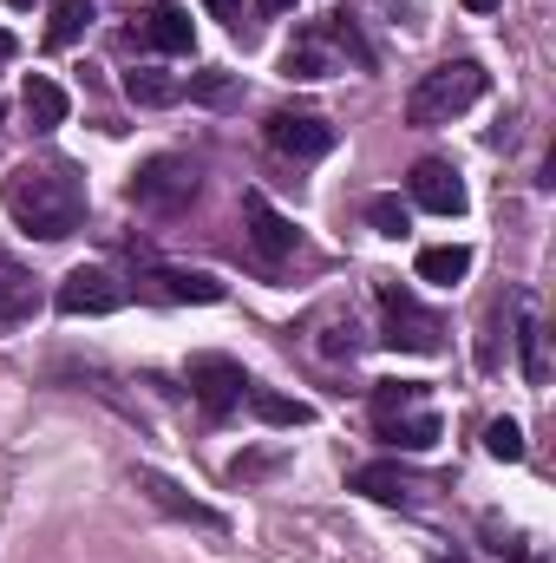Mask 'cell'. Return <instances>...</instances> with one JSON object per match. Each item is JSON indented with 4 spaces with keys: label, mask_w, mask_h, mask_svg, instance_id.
<instances>
[{
    "label": "cell",
    "mask_w": 556,
    "mask_h": 563,
    "mask_svg": "<svg viewBox=\"0 0 556 563\" xmlns=\"http://www.w3.org/2000/svg\"><path fill=\"white\" fill-rule=\"evenodd\" d=\"M0 197H7V217H13L26 236H40V243H59V236H73V230L86 223V177H79V164H66V157L20 164Z\"/></svg>",
    "instance_id": "cell-1"
},
{
    "label": "cell",
    "mask_w": 556,
    "mask_h": 563,
    "mask_svg": "<svg viewBox=\"0 0 556 563\" xmlns=\"http://www.w3.org/2000/svg\"><path fill=\"white\" fill-rule=\"evenodd\" d=\"M478 99H485V66L478 59H445V66H432L413 92H407V119L413 125H452Z\"/></svg>",
    "instance_id": "cell-2"
},
{
    "label": "cell",
    "mask_w": 556,
    "mask_h": 563,
    "mask_svg": "<svg viewBox=\"0 0 556 563\" xmlns=\"http://www.w3.org/2000/svg\"><path fill=\"white\" fill-rule=\"evenodd\" d=\"M197 164L190 157H151L138 164V177H132V203H138L144 217H177V210H190L197 203Z\"/></svg>",
    "instance_id": "cell-3"
},
{
    "label": "cell",
    "mask_w": 556,
    "mask_h": 563,
    "mask_svg": "<svg viewBox=\"0 0 556 563\" xmlns=\"http://www.w3.org/2000/svg\"><path fill=\"white\" fill-rule=\"evenodd\" d=\"M190 394H197V407L203 413H236L243 407V394H249V374L230 361V354H197L190 361Z\"/></svg>",
    "instance_id": "cell-4"
},
{
    "label": "cell",
    "mask_w": 556,
    "mask_h": 563,
    "mask_svg": "<svg viewBox=\"0 0 556 563\" xmlns=\"http://www.w3.org/2000/svg\"><path fill=\"white\" fill-rule=\"evenodd\" d=\"M263 139H269V151L308 164V157H327V151H334V125L314 119V112H276V119L263 125Z\"/></svg>",
    "instance_id": "cell-5"
},
{
    "label": "cell",
    "mask_w": 556,
    "mask_h": 563,
    "mask_svg": "<svg viewBox=\"0 0 556 563\" xmlns=\"http://www.w3.org/2000/svg\"><path fill=\"white\" fill-rule=\"evenodd\" d=\"M243 223H249V243L263 250V263H288L294 256V223L281 217L263 190H243Z\"/></svg>",
    "instance_id": "cell-6"
},
{
    "label": "cell",
    "mask_w": 556,
    "mask_h": 563,
    "mask_svg": "<svg viewBox=\"0 0 556 563\" xmlns=\"http://www.w3.org/2000/svg\"><path fill=\"white\" fill-rule=\"evenodd\" d=\"M59 314H112L119 301H125V288L112 269H73V276L59 282Z\"/></svg>",
    "instance_id": "cell-7"
},
{
    "label": "cell",
    "mask_w": 556,
    "mask_h": 563,
    "mask_svg": "<svg viewBox=\"0 0 556 563\" xmlns=\"http://www.w3.org/2000/svg\"><path fill=\"white\" fill-rule=\"evenodd\" d=\"M380 308H387V341L393 347H413V354H432L438 347V321L413 308V295H400V288H380Z\"/></svg>",
    "instance_id": "cell-8"
},
{
    "label": "cell",
    "mask_w": 556,
    "mask_h": 563,
    "mask_svg": "<svg viewBox=\"0 0 556 563\" xmlns=\"http://www.w3.org/2000/svg\"><path fill=\"white\" fill-rule=\"evenodd\" d=\"M413 203L419 210H432V217H458V210H465V184H458V170L438 164V157L413 164Z\"/></svg>",
    "instance_id": "cell-9"
},
{
    "label": "cell",
    "mask_w": 556,
    "mask_h": 563,
    "mask_svg": "<svg viewBox=\"0 0 556 563\" xmlns=\"http://www.w3.org/2000/svg\"><path fill=\"white\" fill-rule=\"evenodd\" d=\"M138 33H144V46H157V53H190V46H197L190 13H184V7H170V0L144 7V13H138Z\"/></svg>",
    "instance_id": "cell-10"
},
{
    "label": "cell",
    "mask_w": 556,
    "mask_h": 563,
    "mask_svg": "<svg viewBox=\"0 0 556 563\" xmlns=\"http://www.w3.org/2000/svg\"><path fill=\"white\" fill-rule=\"evenodd\" d=\"M144 498L157 505V511H170V518H190V525H203V531H223V511H210V505H197V498H184L164 472H138Z\"/></svg>",
    "instance_id": "cell-11"
},
{
    "label": "cell",
    "mask_w": 556,
    "mask_h": 563,
    "mask_svg": "<svg viewBox=\"0 0 556 563\" xmlns=\"http://www.w3.org/2000/svg\"><path fill=\"white\" fill-rule=\"evenodd\" d=\"M33 308H40V282L26 263H13L7 250H0V321H33Z\"/></svg>",
    "instance_id": "cell-12"
},
{
    "label": "cell",
    "mask_w": 556,
    "mask_h": 563,
    "mask_svg": "<svg viewBox=\"0 0 556 563\" xmlns=\"http://www.w3.org/2000/svg\"><path fill=\"white\" fill-rule=\"evenodd\" d=\"M20 112H26L33 132H59V125H66V86L46 79V73H33L26 92H20Z\"/></svg>",
    "instance_id": "cell-13"
},
{
    "label": "cell",
    "mask_w": 556,
    "mask_h": 563,
    "mask_svg": "<svg viewBox=\"0 0 556 563\" xmlns=\"http://www.w3.org/2000/svg\"><path fill=\"white\" fill-rule=\"evenodd\" d=\"M347 485H354L360 498H380V505H407V498L419 492V485L407 478V472H400V465H360Z\"/></svg>",
    "instance_id": "cell-14"
},
{
    "label": "cell",
    "mask_w": 556,
    "mask_h": 563,
    "mask_svg": "<svg viewBox=\"0 0 556 563\" xmlns=\"http://www.w3.org/2000/svg\"><path fill=\"white\" fill-rule=\"evenodd\" d=\"M471 276V250L465 243H432V250H419V282H432V288H452V282Z\"/></svg>",
    "instance_id": "cell-15"
},
{
    "label": "cell",
    "mask_w": 556,
    "mask_h": 563,
    "mask_svg": "<svg viewBox=\"0 0 556 563\" xmlns=\"http://www.w3.org/2000/svg\"><path fill=\"white\" fill-rule=\"evenodd\" d=\"M125 99L132 106H177L184 99V79L177 73H157V66H132L125 73Z\"/></svg>",
    "instance_id": "cell-16"
},
{
    "label": "cell",
    "mask_w": 556,
    "mask_h": 563,
    "mask_svg": "<svg viewBox=\"0 0 556 563\" xmlns=\"http://www.w3.org/2000/svg\"><path fill=\"white\" fill-rule=\"evenodd\" d=\"M243 400H249V413H256L263 426H308L314 420L308 400H288V394H276V387H249Z\"/></svg>",
    "instance_id": "cell-17"
},
{
    "label": "cell",
    "mask_w": 556,
    "mask_h": 563,
    "mask_svg": "<svg viewBox=\"0 0 556 563\" xmlns=\"http://www.w3.org/2000/svg\"><path fill=\"white\" fill-rule=\"evenodd\" d=\"M380 439H387V445H407V452H425V445L438 439V413H425V407L393 413V420H380Z\"/></svg>",
    "instance_id": "cell-18"
},
{
    "label": "cell",
    "mask_w": 556,
    "mask_h": 563,
    "mask_svg": "<svg viewBox=\"0 0 556 563\" xmlns=\"http://www.w3.org/2000/svg\"><path fill=\"white\" fill-rule=\"evenodd\" d=\"M92 26V0H53V20H46V46H73L79 33Z\"/></svg>",
    "instance_id": "cell-19"
},
{
    "label": "cell",
    "mask_w": 556,
    "mask_h": 563,
    "mask_svg": "<svg viewBox=\"0 0 556 563\" xmlns=\"http://www.w3.org/2000/svg\"><path fill=\"white\" fill-rule=\"evenodd\" d=\"M157 282H164L170 301H223V282L203 276V269H164Z\"/></svg>",
    "instance_id": "cell-20"
},
{
    "label": "cell",
    "mask_w": 556,
    "mask_h": 563,
    "mask_svg": "<svg viewBox=\"0 0 556 563\" xmlns=\"http://www.w3.org/2000/svg\"><path fill=\"white\" fill-rule=\"evenodd\" d=\"M413 407H419L413 380H380L374 387V420H393V413H413Z\"/></svg>",
    "instance_id": "cell-21"
},
{
    "label": "cell",
    "mask_w": 556,
    "mask_h": 563,
    "mask_svg": "<svg viewBox=\"0 0 556 563\" xmlns=\"http://www.w3.org/2000/svg\"><path fill=\"white\" fill-rule=\"evenodd\" d=\"M184 92L203 99V106H230L236 99V73H197V79H184Z\"/></svg>",
    "instance_id": "cell-22"
},
{
    "label": "cell",
    "mask_w": 556,
    "mask_h": 563,
    "mask_svg": "<svg viewBox=\"0 0 556 563\" xmlns=\"http://www.w3.org/2000/svg\"><path fill=\"white\" fill-rule=\"evenodd\" d=\"M367 217H374V230H380V236H407V223H413V210H407L400 197H374V203H367Z\"/></svg>",
    "instance_id": "cell-23"
},
{
    "label": "cell",
    "mask_w": 556,
    "mask_h": 563,
    "mask_svg": "<svg viewBox=\"0 0 556 563\" xmlns=\"http://www.w3.org/2000/svg\"><path fill=\"white\" fill-rule=\"evenodd\" d=\"M485 452H491V459H511V465H518V459H524V432H518L511 420H491V426H485Z\"/></svg>",
    "instance_id": "cell-24"
},
{
    "label": "cell",
    "mask_w": 556,
    "mask_h": 563,
    "mask_svg": "<svg viewBox=\"0 0 556 563\" xmlns=\"http://www.w3.org/2000/svg\"><path fill=\"white\" fill-rule=\"evenodd\" d=\"M518 341H524V374L531 380H544V328L524 314V328H518Z\"/></svg>",
    "instance_id": "cell-25"
},
{
    "label": "cell",
    "mask_w": 556,
    "mask_h": 563,
    "mask_svg": "<svg viewBox=\"0 0 556 563\" xmlns=\"http://www.w3.org/2000/svg\"><path fill=\"white\" fill-rule=\"evenodd\" d=\"M203 7H210V13H223V20H236V7H243V0H203Z\"/></svg>",
    "instance_id": "cell-26"
},
{
    "label": "cell",
    "mask_w": 556,
    "mask_h": 563,
    "mask_svg": "<svg viewBox=\"0 0 556 563\" xmlns=\"http://www.w3.org/2000/svg\"><path fill=\"white\" fill-rule=\"evenodd\" d=\"M458 7H465V13H491L498 0H458Z\"/></svg>",
    "instance_id": "cell-27"
},
{
    "label": "cell",
    "mask_w": 556,
    "mask_h": 563,
    "mask_svg": "<svg viewBox=\"0 0 556 563\" xmlns=\"http://www.w3.org/2000/svg\"><path fill=\"white\" fill-rule=\"evenodd\" d=\"M256 7H263V13H288V7H294V0H256Z\"/></svg>",
    "instance_id": "cell-28"
},
{
    "label": "cell",
    "mask_w": 556,
    "mask_h": 563,
    "mask_svg": "<svg viewBox=\"0 0 556 563\" xmlns=\"http://www.w3.org/2000/svg\"><path fill=\"white\" fill-rule=\"evenodd\" d=\"M0 59H13V33L7 26H0Z\"/></svg>",
    "instance_id": "cell-29"
},
{
    "label": "cell",
    "mask_w": 556,
    "mask_h": 563,
    "mask_svg": "<svg viewBox=\"0 0 556 563\" xmlns=\"http://www.w3.org/2000/svg\"><path fill=\"white\" fill-rule=\"evenodd\" d=\"M7 7H33V0H7Z\"/></svg>",
    "instance_id": "cell-30"
},
{
    "label": "cell",
    "mask_w": 556,
    "mask_h": 563,
    "mask_svg": "<svg viewBox=\"0 0 556 563\" xmlns=\"http://www.w3.org/2000/svg\"><path fill=\"white\" fill-rule=\"evenodd\" d=\"M0 119H7V106H0Z\"/></svg>",
    "instance_id": "cell-31"
}]
</instances>
